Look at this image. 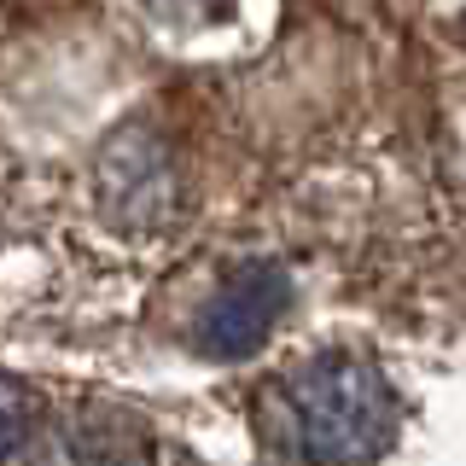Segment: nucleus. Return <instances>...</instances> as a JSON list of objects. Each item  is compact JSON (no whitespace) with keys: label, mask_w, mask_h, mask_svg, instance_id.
<instances>
[{"label":"nucleus","mask_w":466,"mask_h":466,"mask_svg":"<svg viewBox=\"0 0 466 466\" xmlns=\"http://www.w3.org/2000/svg\"><path fill=\"white\" fill-rule=\"evenodd\" d=\"M286 303H291V274L280 262H245V268H233L222 280V291L198 309L193 344L216 361L251 356V350L268 339V327L286 315Z\"/></svg>","instance_id":"3"},{"label":"nucleus","mask_w":466,"mask_h":466,"mask_svg":"<svg viewBox=\"0 0 466 466\" xmlns=\"http://www.w3.org/2000/svg\"><path fill=\"white\" fill-rule=\"evenodd\" d=\"M94 198L116 233H164L181 210V169L169 146L146 128L111 135L94 164Z\"/></svg>","instance_id":"2"},{"label":"nucleus","mask_w":466,"mask_h":466,"mask_svg":"<svg viewBox=\"0 0 466 466\" xmlns=\"http://www.w3.org/2000/svg\"><path fill=\"white\" fill-rule=\"evenodd\" d=\"M24 466H152V437L135 414L116 408H70L41 420L35 443L18 449Z\"/></svg>","instance_id":"4"},{"label":"nucleus","mask_w":466,"mask_h":466,"mask_svg":"<svg viewBox=\"0 0 466 466\" xmlns=\"http://www.w3.org/2000/svg\"><path fill=\"white\" fill-rule=\"evenodd\" d=\"M286 443L309 466H361L397 431V397L356 356H315L274 385Z\"/></svg>","instance_id":"1"}]
</instances>
